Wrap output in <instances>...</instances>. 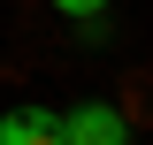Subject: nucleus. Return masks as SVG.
Masks as SVG:
<instances>
[{
    "mask_svg": "<svg viewBox=\"0 0 153 145\" xmlns=\"http://www.w3.org/2000/svg\"><path fill=\"white\" fill-rule=\"evenodd\" d=\"M61 145H130V122L115 107H100V99H84V107L61 115Z\"/></svg>",
    "mask_w": 153,
    "mask_h": 145,
    "instance_id": "obj_1",
    "label": "nucleus"
},
{
    "mask_svg": "<svg viewBox=\"0 0 153 145\" xmlns=\"http://www.w3.org/2000/svg\"><path fill=\"white\" fill-rule=\"evenodd\" d=\"M0 145H61V115H46V107L0 115Z\"/></svg>",
    "mask_w": 153,
    "mask_h": 145,
    "instance_id": "obj_2",
    "label": "nucleus"
},
{
    "mask_svg": "<svg viewBox=\"0 0 153 145\" xmlns=\"http://www.w3.org/2000/svg\"><path fill=\"white\" fill-rule=\"evenodd\" d=\"M54 8H61V16H69V23H84V31H92V16H100V8H107V0H54Z\"/></svg>",
    "mask_w": 153,
    "mask_h": 145,
    "instance_id": "obj_3",
    "label": "nucleus"
}]
</instances>
